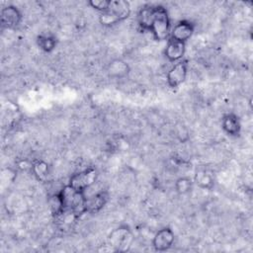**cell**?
<instances>
[{"label":"cell","mask_w":253,"mask_h":253,"mask_svg":"<svg viewBox=\"0 0 253 253\" xmlns=\"http://www.w3.org/2000/svg\"><path fill=\"white\" fill-rule=\"evenodd\" d=\"M154 40L162 42L168 41L171 33V24L168 11L161 5H154L151 23L148 29Z\"/></svg>","instance_id":"6da1fadb"},{"label":"cell","mask_w":253,"mask_h":253,"mask_svg":"<svg viewBox=\"0 0 253 253\" xmlns=\"http://www.w3.org/2000/svg\"><path fill=\"white\" fill-rule=\"evenodd\" d=\"M130 14V5L126 0H111L109 8L99 16V22L102 26L111 27L126 18Z\"/></svg>","instance_id":"7a4b0ae2"},{"label":"cell","mask_w":253,"mask_h":253,"mask_svg":"<svg viewBox=\"0 0 253 253\" xmlns=\"http://www.w3.org/2000/svg\"><path fill=\"white\" fill-rule=\"evenodd\" d=\"M97 178H98L97 169L94 167H89L73 174L69 179L68 185L77 191L85 192L88 188H90L93 184H95Z\"/></svg>","instance_id":"3957f363"},{"label":"cell","mask_w":253,"mask_h":253,"mask_svg":"<svg viewBox=\"0 0 253 253\" xmlns=\"http://www.w3.org/2000/svg\"><path fill=\"white\" fill-rule=\"evenodd\" d=\"M109 242L116 251H126L132 242L130 229L126 225L119 226L109 235Z\"/></svg>","instance_id":"277c9868"},{"label":"cell","mask_w":253,"mask_h":253,"mask_svg":"<svg viewBox=\"0 0 253 253\" xmlns=\"http://www.w3.org/2000/svg\"><path fill=\"white\" fill-rule=\"evenodd\" d=\"M188 74V61L180 60L175 62V64L168 70L166 75V81L169 87L176 88L181 85L187 77Z\"/></svg>","instance_id":"5b68a950"},{"label":"cell","mask_w":253,"mask_h":253,"mask_svg":"<svg viewBox=\"0 0 253 253\" xmlns=\"http://www.w3.org/2000/svg\"><path fill=\"white\" fill-rule=\"evenodd\" d=\"M175 235L170 227H163L159 229L153 236L152 246L156 251H166L174 243Z\"/></svg>","instance_id":"8992f818"},{"label":"cell","mask_w":253,"mask_h":253,"mask_svg":"<svg viewBox=\"0 0 253 253\" xmlns=\"http://www.w3.org/2000/svg\"><path fill=\"white\" fill-rule=\"evenodd\" d=\"M194 30H195V27L192 22L187 20H182V21H179L171 29L170 38L175 41L186 43V42L192 37Z\"/></svg>","instance_id":"52a82bcc"},{"label":"cell","mask_w":253,"mask_h":253,"mask_svg":"<svg viewBox=\"0 0 253 253\" xmlns=\"http://www.w3.org/2000/svg\"><path fill=\"white\" fill-rule=\"evenodd\" d=\"M22 21V13L13 5H8L1 10V24L4 28L14 29Z\"/></svg>","instance_id":"ba28073f"},{"label":"cell","mask_w":253,"mask_h":253,"mask_svg":"<svg viewBox=\"0 0 253 253\" xmlns=\"http://www.w3.org/2000/svg\"><path fill=\"white\" fill-rule=\"evenodd\" d=\"M186 51V43L182 42L175 41L171 38L167 41L166 48L164 50V54L166 58L171 62H178L182 60Z\"/></svg>","instance_id":"9c48e42d"},{"label":"cell","mask_w":253,"mask_h":253,"mask_svg":"<svg viewBox=\"0 0 253 253\" xmlns=\"http://www.w3.org/2000/svg\"><path fill=\"white\" fill-rule=\"evenodd\" d=\"M130 67L127 62L121 58L113 59L107 66V74L113 79H122L128 75Z\"/></svg>","instance_id":"30bf717a"},{"label":"cell","mask_w":253,"mask_h":253,"mask_svg":"<svg viewBox=\"0 0 253 253\" xmlns=\"http://www.w3.org/2000/svg\"><path fill=\"white\" fill-rule=\"evenodd\" d=\"M109 195L106 191H101L86 199V212L96 213L100 211L108 202Z\"/></svg>","instance_id":"8fae6325"},{"label":"cell","mask_w":253,"mask_h":253,"mask_svg":"<svg viewBox=\"0 0 253 253\" xmlns=\"http://www.w3.org/2000/svg\"><path fill=\"white\" fill-rule=\"evenodd\" d=\"M222 129L230 136H236L241 129V124L239 118L232 113L226 114L221 119Z\"/></svg>","instance_id":"7c38bea8"},{"label":"cell","mask_w":253,"mask_h":253,"mask_svg":"<svg viewBox=\"0 0 253 253\" xmlns=\"http://www.w3.org/2000/svg\"><path fill=\"white\" fill-rule=\"evenodd\" d=\"M194 183L201 189L211 190L214 186V178L209 170L198 169L194 176Z\"/></svg>","instance_id":"4fadbf2b"},{"label":"cell","mask_w":253,"mask_h":253,"mask_svg":"<svg viewBox=\"0 0 253 253\" xmlns=\"http://www.w3.org/2000/svg\"><path fill=\"white\" fill-rule=\"evenodd\" d=\"M31 169L35 177L41 181L45 180L49 175V165L42 160H38L34 162Z\"/></svg>","instance_id":"5bb4252c"},{"label":"cell","mask_w":253,"mask_h":253,"mask_svg":"<svg viewBox=\"0 0 253 253\" xmlns=\"http://www.w3.org/2000/svg\"><path fill=\"white\" fill-rule=\"evenodd\" d=\"M37 43L40 46V48L42 49L43 51L50 52L55 48L57 44V40L54 36L41 35L37 39Z\"/></svg>","instance_id":"9a60e30c"},{"label":"cell","mask_w":253,"mask_h":253,"mask_svg":"<svg viewBox=\"0 0 253 253\" xmlns=\"http://www.w3.org/2000/svg\"><path fill=\"white\" fill-rule=\"evenodd\" d=\"M48 206H49L51 213L54 217L60 215L61 213H63L65 211L63 202H62V199H61V196H60L59 192L56 193V194H53L52 196L49 197Z\"/></svg>","instance_id":"2e32d148"},{"label":"cell","mask_w":253,"mask_h":253,"mask_svg":"<svg viewBox=\"0 0 253 253\" xmlns=\"http://www.w3.org/2000/svg\"><path fill=\"white\" fill-rule=\"evenodd\" d=\"M193 180L189 177H180L175 182V190L179 195H187L192 191Z\"/></svg>","instance_id":"e0dca14e"},{"label":"cell","mask_w":253,"mask_h":253,"mask_svg":"<svg viewBox=\"0 0 253 253\" xmlns=\"http://www.w3.org/2000/svg\"><path fill=\"white\" fill-rule=\"evenodd\" d=\"M110 2L111 0H91L88 2V4L95 10H98L102 13L109 8Z\"/></svg>","instance_id":"ac0fdd59"}]
</instances>
